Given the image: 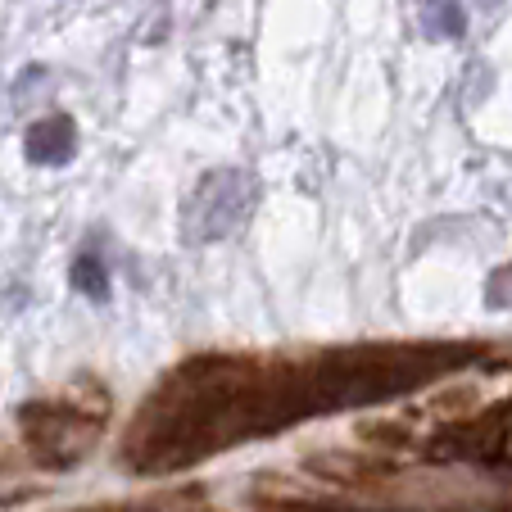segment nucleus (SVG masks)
Segmentation results:
<instances>
[{"label":"nucleus","instance_id":"obj_1","mask_svg":"<svg viewBox=\"0 0 512 512\" xmlns=\"http://www.w3.org/2000/svg\"><path fill=\"white\" fill-rule=\"evenodd\" d=\"M472 345H354L304 363L204 354L191 358L145 399L127 431V467L141 476L182 472L191 463L263 440L304 417L368 408L413 395L458 372Z\"/></svg>","mask_w":512,"mask_h":512},{"label":"nucleus","instance_id":"obj_2","mask_svg":"<svg viewBox=\"0 0 512 512\" xmlns=\"http://www.w3.org/2000/svg\"><path fill=\"white\" fill-rule=\"evenodd\" d=\"M254 200H259V186H254V177L245 168H213V173H204L182 204V241L186 245L227 241L250 218Z\"/></svg>","mask_w":512,"mask_h":512},{"label":"nucleus","instance_id":"obj_3","mask_svg":"<svg viewBox=\"0 0 512 512\" xmlns=\"http://www.w3.org/2000/svg\"><path fill=\"white\" fill-rule=\"evenodd\" d=\"M19 426H23L28 454L41 467H59V472L78 467L100 435L96 417H87L78 404H68V399H59V404H28L19 413Z\"/></svg>","mask_w":512,"mask_h":512},{"label":"nucleus","instance_id":"obj_4","mask_svg":"<svg viewBox=\"0 0 512 512\" xmlns=\"http://www.w3.org/2000/svg\"><path fill=\"white\" fill-rule=\"evenodd\" d=\"M23 155L37 168H64L68 159L78 155V123L68 114H46L28 127L23 136Z\"/></svg>","mask_w":512,"mask_h":512},{"label":"nucleus","instance_id":"obj_5","mask_svg":"<svg viewBox=\"0 0 512 512\" xmlns=\"http://www.w3.org/2000/svg\"><path fill=\"white\" fill-rule=\"evenodd\" d=\"M73 286H78L87 300L105 304L109 300V272H105V263H100L96 254H82V259L73 263Z\"/></svg>","mask_w":512,"mask_h":512},{"label":"nucleus","instance_id":"obj_6","mask_svg":"<svg viewBox=\"0 0 512 512\" xmlns=\"http://www.w3.org/2000/svg\"><path fill=\"white\" fill-rule=\"evenodd\" d=\"M422 28H426V37L445 41V37H463V32H467V19H463V10H458V5H440V10H431V14L422 19Z\"/></svg>","mask_w":512,"mask_h":512},{"label":"nucleus","instance_id":"obj_7","mask_svg":"<svg viewBox=\"0 0 512 512\" xmlns=\"http://www.w3.org/2000/svg\"><path fill=\"white\" fill-rule=\"evenodd\" d=\"M485 304H490V309H512V263L490 277V286H485Z\"/></svg>","mask_w":512,"mask_h":512},{"label":"nucleus","instance_id":"obj_8","mask_svg":"<svg viewBox=\"0 0 512 512\" xmlns=\"http://www.w3.org/2000/svg\"><path fill=\"white\" fill-rule=\"evenodd\" d=\"M476 5H485V10H494V5H499V0H476Z\"/></svg>","mask_w":512,"mask_h":512}]
</instances>
